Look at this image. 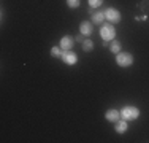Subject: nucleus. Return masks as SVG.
<instances>
[{"instance_id": "4468645a", "label": "nucleus", "mask_w": 149, "mask_h": 143, "mask_svg": "<svg viewBox=\"0 0 149 143\" xmlns=\"http://www.w3.org/2000/svg\"><path fill=\"white\" fill-rule=\"evenodd\" d=\"M67 5H68L70 8H78V6L81 5V0H67Z\"/></svg>"}, {"instance_id": "9b49d317", "label": "nucleus", "mask_w": 149, "mask_h": 143, "mask_svg": "<svg viewBox=\"0 0 149 143\" xmlns=\"http://www.w3.org/2000/svg\"><path fill=\"white\" fill-rule=\"evenodd\" d=\"M116 132L118 134H125L127 132V129H129V126H127V121L125 119H119L118 123H116Z\"/></svg>"}, {"instance_id": "f257e3e1", "label": "nucleus", "mask_w": 149, "mask_h": 143, "mask_svg": "<svg viewBox=\"0 0 149 143\" xmlns=\"http://www.w3.org/2000/svg\"><path fill=\"white\" fill-rule=\"evenodd\" d=\"M138 116H140V110L133 105H127L120 110V118L125 119V121H133V119H136Z\"/></svg>"}, {"instance_id": "20e7f679", "label": "nucleus", "mask_w": 149, "mask_h": 143, "mask_svg": "<svg viewBox=\"0 0 149 143\" xmlns=\"http://www.w3.org/2000/svg\"><path fill=\"white\" fill-rule=\"evenodd\" d=\"M103 13H105V19H108V22H111V24H118L122 19L120 13L116 8H106Z\"/></svg>"}, {"instance_id": "9d476101", "label": "nucleus", "mask_w": 149, "mask_h": 143, "mask_svg": "<svg viewBox=\"0 0 149 143\" xmlns=\"http://www.w3.org/2000/svg\"><path fill=\"white\" fill-rule=\"evenodd\" d=\"M103 19H105V13H102V11H97V13L91 14V22L92 24H102Z\"/></svg>"}, {"instance_id": "39448f33", "label": "nucleus", "mask_w": 149, "mask_h": 143, "mask_svg": "<svg viewBox=\"0 0 149 143\" xmlns=\"http://www.w3.org/2000/svg\"><path fill=\"white\" fill-rule=\"evenodd\" d=\"M62 60L67 65H74V64L78 62V56L74 54L73 51H63L62 53Z\"/></svg>"}, {"instance_id": "f03ea898", "label": "nucleus", "mask_w": 149, "mask_h": 143, "mask_svg": "<svg viewBox=\"0 0 149 143\" xmlns=\"http://www.w3.org/2000/svg\"><path fill=\"white\" fill-rule=\"evenodd\" d=\"M100 37L103 38L105 41L114 40V38H116V29H114V26H113L111 22L102 26V27H100Z\"/></svg>"}, {"instance_id": "dca6fc26", "label": "nucleus", "mask_w": 149, "mask_h": 143, "mask_svg": "<svg viewBox=\"0 0 149 143\" xmlns=\"http://www.w3.org/2000/svg\"><path fill=\"white\" fill-rule=\"evenodd\" d=\"M84 40H86V38H84V35H83V34H79V35H78V37H74V41L81 43V45H83V43H84Z\"/></svg>"}, {"instance_id": "423d86ee", "label": "nucleus", "mask_w": 149, "mask_h": 143, "mask_svg": "<svg viewBox=\"0 0 149 143\" xmlns=\"http://www.w3.org/2000/svg\"><path fill=\"white\" fill-rule=\"evenodd\" d=\"M74 45V37H70V35H65V37L60 38V48L62 51H70Z\"/></svg>"}, {"instance_id": "2eb2a0df", "label": "nucleus", "mask_w": 149, "mask_h": 143, "mask_svg": "<svg viewBox=\"0 0 149 143\" xmlns=\"http://www.w3.org/2000/svg\"><path fill=\"white\" fill-rule=\"evenodd\" d=\"M103 3V0H89V6L91 8H98Z\"/></svg>"}, {"instance_id": "7ed1b4c3", "label": "nucleus", "mask_w": 149, "mask_h": 143, "mask_svg": "<svg viewBox=\"0 0 149 143\" xmlns=\"http://www.w3.org/2000/svg\"><path fill=\"white\" fill-rule=\"evenodd\" d=\"M116 62H118L119 67H130L133 64V56L130 53H125V51H120L119 54H116Z\"/></svg>"}, {"instance_id": "0eeeda50", "label": "nucleus", "mask_w": 149, "mask_h": 143, "mask_svg": "<svg viewBox=\"0 0 149 143\" xmlns=\"http://www.w3.org/2000/svg\"><path fill=\"white\" fill-rule=\"evenodd\" d=\"M79 32L84 37H91L92 32H94V26H92L91 21H83V22L79 24Z\"/></svg>"}, {"instance_id": "1a4fd4ad", "label": "nucleus", "mask_w": 149, "mask_h": 143, "mask_svg": "<svg viewBox=\"0 0 149 143\" xmlns=\"http://www.w3.org/2000/svg\"><path fill=\"white\" fill-rule=\"evenodd\" d=\"M109 51L113 53V54H119L120 51H122V45H120L119 40H111V43H109Z\"/></svg>"}, {"instance_id": "6e6552de", "label": "nucleus", "mask_w": 149, "mask_h": 143, "mask_svg": "<svg viewBox=\"0 0 149 143\" xmlns=\"http://www.w3.org/2000/svg\"><path fill=\"white\" fill-rule=\"evenodd\" d=\"M105 118H106V121L116 124L120 119V111H118V110H108V111L105 113Z\"/></svg>"}, {"instance_id": "f8f14e48", "label": "nucleus", "mask_w": 149, "mask_h": 143, "mask_svg": "<svg viewBox=\"0 0 149 143\" xmlns=\"http://www.w3.org/2000/svg\"><path fill=\"white\" fill-rule=\"evenodd\" d=\"M83 49H84L86 53H91L92 49H94V41L89 40V38H86V40H84V43H83Z\"/></svg>"}, {"instance_id": "ddd939ff", "label": "nucleus", "mask_w": 149, "mask_h": 143, "mask_svg": "<svg viewBox=\"0 0 149 143\" xmlns=\"http://www.w3.org/2000/svg\"><path fill=\"white\" fill-rule=\"evenodd\" d=\"M62 48H60V46H54V48L51 49V56L52 57H62Z\"/></svg>"}]
</instances>
